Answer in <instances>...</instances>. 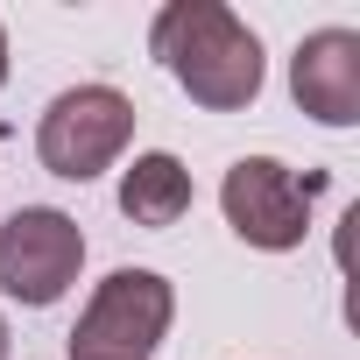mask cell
Segmentation results:
<instances>
[{
  "instance_id": "obj_1",
  "label": "cell",
  "mask_w": 360,
  "mask_h": 360,
  "mask_svg": "<svg viewBox=\"0 0 360 360\" xmlns=\"http://www.w3.org/2000/svg\"><path fill=\"white\" fill-rule=\"evenodd\" d=\"M148 50L205 113H240L262 92V36L219 0H169L148 29Z\"/></svg>"
},
{
  "instance_id": "obj_2",
  "label": "cell",
  "mask_w": 360,
  "mask_h": 360,
  "mask_svg": "<svg viewBox=\"0 0 360 360\" xmlns=\"http://www.w3.org/2000/svg\"><path fill=\"white\" fill-rule=\"evenodd\" d=\"M127 141H134V99L120 85H71L36 120V155L64 184H92L99 169L120 162Z\"/></svg>"
},
{
  "instance_id": "obj_3",
  "label": "cell",
  "mask_w": 360,
  "mask_h": 360,
  "mask_svg": "<svg viewBox=\"0 0 360 360\" xmlns=\"http://www.w3.org/2000/svg\"><path fill=\"white\" fill-rule=\"evenodd\" d=\"M169 318H176L169 276H155V269H113L92 290V304L78 311L71 360H148L162 346Z\"/></svg>"
},
{
  "instance_id": "obj_4",
  "label": "cell",
  "mask_w": 360,
  "mask_h": 360,
  "mask_svg": "<svg viewBox=\"0 0 360 360\" xmlns=\"http://www.w3.org/2000/svg\"><path fill=\"white\" fill-rule=\"evenodd\" d=\"M318 191H325V176H297V169L276 162V155H240V162L226 169V184H219V205H226V226H233L248 248L290 255V248H304V233H311Z\"/></svg>"
},
{
  "instance_id": "obj_5",
  "label": "cell",
  "mask_w": 360,
  "mask_h": 360,
  "mask_svg": "<svg viewBox=\"0 0 360 360\" xmlns=\"http://www.w3.org/2000/svg\"><path fill=\"white\" fill-rule=\"evenodd\" d=\"M85 269V233L71 212L57 205H22L8 226H0V290H8L15 304L43 311L57 304Z\"/></svg>"
},
{
  "instance_id": "obj_6",
  "label": "cell",
  "mask_w": 360,
  "mask_h": 360,
  "mask_svg": "<svg viewBox=\"0 0 360 360\" xmlns=\"http://www.w3.org/2000/svg\"><path fill=\"white\" fill-rule=\"evenodd\" d=\"M290 92L318 127H353L360 120V36L353 29H318L290 57Z\"/></svg>"
},
{
  "instance_id": "obj_7",
  "label": "cell",
  "mask_w": 360,
  "mask_h": 360,
  "mask_svg": "<svg viewBox=\"0 0 360 360\" xmlns=\"http://www.w3.org/2000/svg\"><path fill=\"white\" fill-rule=\"evenodd\" d=\"M120 212H127L134 226H148V233L176 226V219L191 212V169L176 162L169 148H148V155H134V162L120 169Z\"/></svg>"
},
{
  "instance_id": "obj_8",
  "label": "cell",
  "mask_w": 360,
  "mask_h": 360,
  "mask_svg": "<svg viewBox=\"0 0 360 360\" xmlns=\"http://www.w3.org/2000/svg\"><path fill=\"white\" fill-rule=\"evenodd\" d=\"M0 85H8V29H0Z\"/></svg>"
},
{
  "instance_id": "obj_9",
  "label": "cell",
  "mask_w": 360,
  "mask_h": 360,
  "mask_svg": "<svg viewBox=\"0 0 360 360\" xmlns=\"http://www.w3.org/2000/svg\"><path fill=\"white\" fill-rule=\"evenodd\" d=\"M0 360H8V318H0Z\"/></svg>"
}]
</instances>
